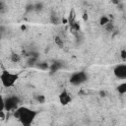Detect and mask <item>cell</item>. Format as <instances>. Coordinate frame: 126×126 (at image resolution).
Here are the masks:
<instances>
[{"label": "cell", "mask_w": 126, "mask_h": 126, "mask_svg": "<svg viewBox=\"0 0 126 126\" xmlns=\"http://www.w3.org/2000/svg\"><path fill=\"white\" fill-rule=\"evenodd\" d=\"M37 114H38V111L32 109L28 106H20L15 111L16 118H18V120L23 126H32Z\"/></svg>", "instance_id": "1"}, {"label": "cell", "mask_w": 126, "mask_h": 126, "mask_svg": "<svg viewBox=\"0 0 126 126\" xmlns=\"http://www.w3.org/2000/svg\"><path fill=\"white\" fill-rule=\"evenodd\" d=\"M20 98L17 95H8L7 97H1V111H16L20 106Z\"/></svg>", "instance_id": "2"}, {"label": "cell", "mask_w": 126, "mask_h": 126, "mask_svg": "<svg viewBox=\"0 0 126 126\" xmlns=\"http://www.w3.org/2000/svg\"><path fill=\"white\" fill-rule=\"evenodd\" d=\"M19 80V75L17 73L11 72L9 70H3L0 74V81L3 87L12 88L16 85Z\"/></svg>", "instance_id": "3"}, {"label": "cell", "mask_w": 126, "mask_h": 126, "mask_svg": "<svg viewBox=\"0 0 126 126\" xmlns=\"http://www.w3.org/2000/svg\"><path fill=\"white\" fill-rule=\"evenodd\" d=\"M87 79H88V75L85 71H77L71 74L69 82L73 86H80L84 84L87 81Z\"/></svg>", "instance_id": "4"}, {"label": "cell", "mask_w": 126, "mask_h": 126, "mask_svg": "<svg viewBox=\"0 0 126 126\" xmlns=\"http://www.w3.org/2000/svg\"><path fill=\"white\" fill-rule=\"evenodd\" d=\"M58 100H59V103L63 106H66L68 105L71 101H72V96L70 94V93L66 90H63L59 94H58Z\"/></svg>", "instance_id": "5"}, {"label": "cell", "mask_w": 126, "mask_h": 126, "mask_svg": "<svg viewBox=\"0 0 126 126\" xmlns=\"http://www.w3.org/2000/svg\"><path fill=\"white\" fill-rule=\"evenodd\" d=\"M113 73L116 78L121 80H126V64H118L114 68Z\"/></svg>", "instance_id": "6"}, {"label": "cell", "mask_w": 126, "mask_h": 126, "mask_svg": "<svg viewBox=\"0 0 126 126\" xmlns=\"http://www.w3.org/2000/svg\"><path fill=\"white\" fill-rule=\"evenodd\" d=\"M116 91H117V93L119 94H126V81L125 82H123V83H121V84H119L118 86H117V88H116Z\"/></svg>", "instance_id": "7"}, {"label": "cell", "mask_w": 126, "mask_h": 126, "mask_svg": "<svg viewBox=\"0 0 126 126\" xmlns=\"http://www.w3.org/2000/svg\"><path fill=\"white\" fill-rule=\"evenodd\" d=\"M108 24H110V20L108 17L106 16H101L99 19V25L100 26H107Z\"/></svg>", "instance_id": "8"}, {"label": "cell", "mask_w": 126, "mask_h": 126, "mask_svg": "<svg viewBox=\"0 0 126 126\" xmlns=\"http://www.w3.org/2000/svg\"><path fill=\"white\" fill-rule=\"evenodd\" d=\"M42 8V3H35L34 4V10L38 11V10H41Z\"/></svg>", "instance_id": "9"}, {"label": "cell", "mask_w": 126, "mask_h": 126, "mask_svg": "<svg viewBox=\"0 0 126 126\" xmlns=\"http://www.w3.org/2000/svg\"><path fill=\"white\" fill-rule=\"evenodd\" d=\"M120 56H121V58L122 59H126V49H122L121 51H120Z\"/></svg>", "instance_id": "10"}, {"label": "cell", "mask_w": 126, "mask_h": 126, "mask_svg": "<svg viewBox=\"0 0 126 126\" xmlns=\"http://www.w3.org/2000/svg\"><path fill=\"white\" fill-rule=\"evenodd\" d=\"M12 58H13V61H14V62H17V61L20 60V57H19L17 54H13V55H12Z\"/></svg>", "instance_id": "11"}, {"label": "cell", "mask_w": 126, "mask_h": 126, "mask_svg": "<svg viewBox=\"0 0 126 126\" xmlns=\"http://www.w3.org/2000/svg\"><path fill=\"white\" fill-rule=\"evenodd\" d=\"M44 99H45V98H44V96H43V95H38V96H37V100H40V101H41V103H42V102H44Z\"/></svg>", "instance_id": "12"}]
</instances>
